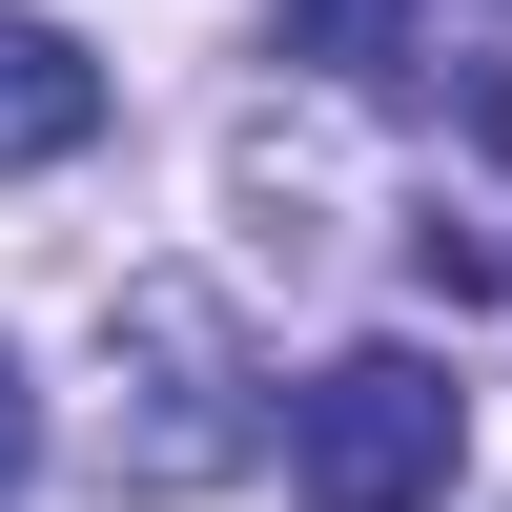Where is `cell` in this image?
<instances>
[{
  "mask_svg": "<svg viewBox=\"0 0 512 512\" xmlns=\"http://www.w3.org/2000/svg\"><path fill=\"white\" fill-rule=\"evenodd\" d=\"M267 41L308 82H410V0H267Z\"/></svg>",
  "mask_w": 512,
  "mask_h": 512,
  "instance_id": "277c9868",
  "label": "cell"
},
{
  "mask_svg": "<svg viewBox=\"0 0 512 512\" xmlns=\"http://www.w3.org/2000/svg\"><path fill=\"white\" fill-rule=\"evenodd\" d=\"M82 144H103V62L0 0V185H21V164H82Z\"/></svg>",
  "mask_w": 512,
  "mask_h": 512,
  "instance_id": "3957f363",
  "label": "cell"
},
{
  "mask_svg": "<svg viewBox=\"0 0 512 512\" xmlns=\"http://www.w3.org/2000/svg\"><path fill=\"white\" fill-rule=\"evenodd\" d=\"M21 472H41V390H21V349H0V512H21Z\"/></svg>",
  "mask_w": 512,
  "mask_h": 512,
  "instance_id": "8992f818",
  "label": "cell"
},
{
  "mask_svg": "<svg viewBox=\"0 0 512 512\" xmlns=\"http://www.w3.org/2000/svg\"><path fill=\"white\" fill-rule=\"evenodd\" d=\"M451 472H472V390L431 349H328L287 390V492L308 512H451Z\"/></svg>",
  "mask_w": 512,
  "mask_h": 512,
  "instance_id": "7a4b0ae2",
  "label": "cell"
},
{
  "mask_svg": "<svg viewBox=\"0 0 512 512\" xmlns=\"http://www.w3.org/2000/svg\"><path fill=\"white\" fill-rule=\"evenodd\" d=\"M410 287H451V308H492V287H512V246H492V226H451V205H431V226H410Z\"/></svg>",
  "mask_w": 512,
  "mask_h": 512,
  "instance_id": "5b68a950",
  "label": "cell"
},
{
  "mask_svg": "<svg viewBox=\"0 0 512 512\" xmlns=\"http://www.w3.org/2000/svg\"><path fill=\"white\" fill-rule=\"evenodd\" d=\"M267 451V369H246V308L205 267H144L103 308V472L123 492H226Z\"/></svg>",
  "mask_w": 512,
  "mask_h": 512,
  "instance_id": "6da1fadb",
  "label": "cell"
}]
</instances>
